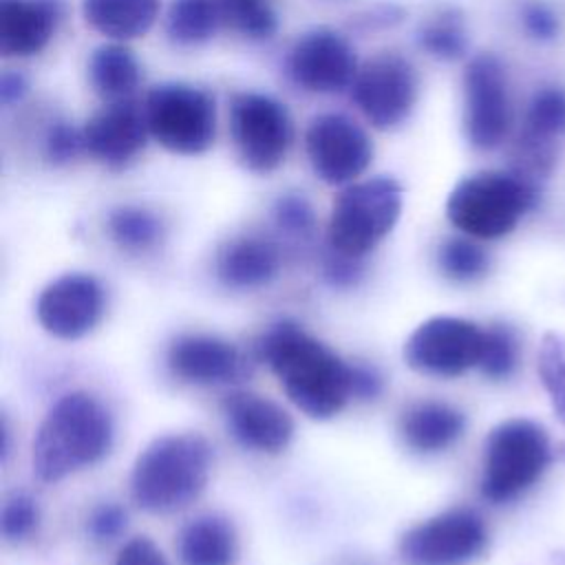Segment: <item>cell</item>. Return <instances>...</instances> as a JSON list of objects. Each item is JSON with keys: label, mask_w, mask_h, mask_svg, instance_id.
<instances>
[{"label": "cell", "mask_w": 565, "mask_h": 565, "mask_svg": "<svg viewBox=\"0 0 565 565\" xmlns=\"http://www.w3.org/2000/svg\"><path fill=\"white\" fill-rule=\"evenodd\" d=\"M258 355L311 419H329L351 399V366L296 322L271 324L258 340Z\"/></svg>", "instance_id": "1"}, {"label": "cell", "mask_w": 565, "mask_h": 565, "mask_svg": "<svg viewBox=\"0 0 565 565\" xmlns=\"http://www.w3.org/2000/svg\"><path fill=\"white\" fill-rule=\"evenodd\" d=\"M113 444L108 408L86 391L62 395L44 415L33 439V470L55 483L71 472L99 461Z\"/></svg>", "instance_id": "2"}, {"label": "cell", "mask_w": 565, "mask_h": 565, "mask_svg": "<svg viewBox=\"0 0 565 565\" xmlns=\"http://www.w3.org/2000/svg\"><path fill=\"white\" fill-rule=\"evenodd\" d=\"M212 446L199 433H170L152 439L135 459L130 492L139 508L168 514L188 508L207 486Z\"/></svg>", "instance_id": "3"}, {"label": "cell", "mask_w": 565, "mask_h": 565, "mask_svg": "<svg viewBox=\"0 0 565 565\" xmlns=\"http://www.w3.org/2000/svg\"><path fill=\"white\" fill-rule=\"evenodd\" d=\"M536 199V183L519 172L483 170L452 188L446 201V216L472 238H501L516 227Z\"/></svg>", "instance_id": "4"}, {"label": "cell", "mask_w": 565, "mask_h": 565, "mask_svg": "<svg viewBox=\"0 0 565 565\" xmlns=\"http://www.w3.org/2000/svg\"><path fill=\"white\" fill-rule=\"evenodd\" d=\"M550 463V439L541 424L512 417L497 424L483 446L481 494L505 503L532 488Z\"/></svg>", "instance_id": "5"}, {"label": "cell", "mask_w": 565, "mask_h": 565, "mask_svg": "<svg viewBox=\"0 0 565 565\" xmlns=\"http://www.w3.org/2000/svg\"><path fill=\"white\" fill-rule=\"evenodd\" d=\"M402 185L393 177H373L349 183L333 201L329 216V249L362 258L397 223Z\"/></svg>", "instance_id": "6"}, {"label": "cell", "mask_w": 565, "mask_h": 565, "mask_svg": "<svg viewBox=\"0 0 565 565\" xmlns=\"http://www.w3.org/2000/svg\"><path fill=\"white\" fill-rule=\"evenodd\" d=\"M148 130L166 150L174 154H201L216 135L214 97L183 82L154 86L143 104Z\"/></svg>", "instance_id": "7"}, {"label": "cell", "mask_w": 565, "mask_h": 565, "mask_svg": "<svg viewBox=\"0 0 565 565\" xmlns=\"http://www.w3.org/2000/svg\"><path fill=\"white\" fill-rule=\"evenodd\" d=\"M230 130L241 161L252 172L276 170L294 137L287 108L263 93H236L230 104Z\"/></svg>", "instance_id": "8"}, {"label": "cell", "mask_w": 565, "mask_h": 565, "mask_svg": "<svg viewBox=\"0 0 565 565\" xmlns=\"http://www.w3.org/2000/svg\"><path fill=\"white\" fill-rule=\"evenodd\" d=\"M488 543L483 519L468 508L439 512L399 539V556L408 565H466Z\"/></svg>", "instance_id": "9"}, {"label": "cell", "mask_w": 565, "mask_h": 565, "mask_svg": "<svg viewBox=\"0 0 565 565\" xmlns=\"http://www.w3.org/2000/svg\"><path fill=\"white\" fill-rule=\"evenodd\" d=\"M483 329L466 318L435 316L415 327L404 342V362L426 375L457 377L479 366Z\"/></svg>", "instance_id": "10"}, {"label": "cell", "mask_w": 565, "mask_h": 565, "mask_svg": "<svg viewBox=\"0 0 565 565\" xmlns=\"http://www.w3.org/2000/svg\"><path fill=\"white\" fill-rule=\"evenodd\" d=\"M512 108L505 68L499 57L481 53L463 73V128L472 148L492 150L510 130Z\"/></svg>", "instance_id": "11"}, {"label": "cell", "mask_w": 565, "mask_h": 565, "mask_svg": "<svg viewBox=\"0 0 565 565\" xmlns=\"http://www.w3.org/2000/svg\"><path fill=\"white\" fill-rule=\"evenodd\" d=\"M353 99L375 128H395L415 106L417 73L406 57L380 53L358 71Z\"/></svg>", "instance_id": "12"}, {"label": "cell", "mask_w": 565, "mask_h": 565, "mask_svg": "<svg viewBox=\"0 0 565 565\" xmlns=\"http://www.w3.org/2000/svg\"><path fill=\"white\" fill-rule=\"evenodd\" d=\"M305 146L313 172L329 185L353 183L373 159L369 135L340 113L313 117L305 135Z\"/></svg>", "instance_id": "13"}, {"label": "cell", "mask_w": 565, "mask_h": 565, "mask_svg": "<svg viewBox=\"0 0 565 565\" xmlns=\"http://www.w3.org/2000/svg\"><path fill=\"white\" fill-rule=\"evenodd\" d=\"M104 311V289L88 274H64L49 282L35 302L42 329L60 340H77L93 331Z\"/></svg>", "instance_id": "14"}, {"label": "cell", "mask_w": 565, "mask_h": 565, "mask_svg": "<svg viewBox=\"0 0 565 565\" xmlns=\"http://www.w3.org/2000/svg\"><path fill=\"white\" fill-rule=\"evenodd\" d=\"M291 79L311 93H338L353 84L358 62L351 44L333 29L318 26L307 31L291 46Z\"/></svg>", "instance_id": "15"}, {"label": "cell", "mask_w": 565, "mask_h": 565, "mask_svg": "<svg viewBox=\"0 0 565 565\" xmlns=\"http://www.w3.org/2000/svg\"><path fill=\"white\" fill-rule=\"evenodd\" d=\"M170 371L192 384H234L249 375L243 351L210 333L177 335L168 349Z\"/></svg>", "instance_id": "16"}, {"label": "cell", "mask_w": 565, "mask_h": 565, "mask_svg": "<svg viewBox=\"0 0 565 565\" xmlns=\"http://www.w3.org/2000/svg\"><path fill=\"white\" fill-rule=\"evenodd\" d=\"M84 150L99 163L117 170L132 161L150 135L146 110L132 99H119L95 113L84 130Z\"/></svg>", "instance_id": "17"}, {"label": "cell", "mask_w": 565, "mask_h": 565, "mask_svg": "<svg viewBox=\"0 0 565 565\" xmlns=\"http://www.w3.org/2000/svg\"><path fill=\"white\" fill-rule=\"evenodd\" d=\"M223 415L232 435L243 446L260 452H282L294 437V419L289 413L258 393H230L223 399Z\"/></svg>", "instance_id": "18"}, {"label": "cell", "mask_w": 565, "mask_h": 565, "mask_svg": "<svg viewBox=\"0 0 565 565\" xmlns=\"http://www.w3.org/2000/svg\"><path fill=\"white\" fill-rule=\"evenodd\" d=\"M57 0H0V51L7 57L40 53L53 35Z\"/></svg>", "instance_id": "19"}, {"label": "cell", "mask_w": 565, "mask_h": 565, "mask_svg": "<svg viewBox=\"0 0 565 565\" xmlns=\"http://www.w3.org/2000/svg\"><path fill=\"white\" fill-rule=\"evenodd\" d=\"M278 269V247L263 236L234 238L216 256V276L234 289L263 287L276 278Z\"/></svg>", "instance_id": "20"}, {"label": "cell", "mask_w": 565, "mask_h": 565, "mask_svg": "<svg viewBox=\"0 0 565 565\" xmlns=\"http://www.w3.org/2000/svg\"><path fill=\"white\" fill-rule=\"evenodd\" d=\"M463 413L446 402H419L399 419L404 444L417 452H439L452 446L463 435Z\"/></svg>", "instance_id": "21"}, {"label": "cell", "mask_w": 565, "mask_h": 565, "mask_svg": "<svg viewBox=\"0 0 565 565\" xmlns=\"http://www.w3.org/2000/svg\"><path fill=\"white\" fill-rule=\"evenodd\" d=\"M181 565H234L238 558V536L230 519L201 514L179 534Z\"/></svg>", "instance_id": "22"}, {"label": "cell", "mask_w": 565, "mask_h": 565, "mask_svg": "<svg viewBox=\"0 0 565 565\" xmlns=\"http://www.w3.org/2000/svg\"><path fill=\"white\" fill-rule=\"evenodd\" d=\"M159 0H84L86 22L113 40L143 35L157 20Z\"/></svg>", "instance_id": "23"}, {"label": "cell", "mask_w": 565, "mask_h": 565, "mask_svg": "<svg viewBox=\"0 0 565 565\" xmlns=\"http://www.w3.org/2000/svg\"><path fill=\"white\" fill-rule=\"evenodd\" d=\"M88 75L95 90L110 99H130L141 79V68L132 51L124 44L99 46L88 62Z\"/></svg>", "instance_id": "24"}, {"label": "cell", "mask_w": 565, "mask_h": 565, "mask_svg": "<svg viewBox=\"0 0 565 565\" xmlns=\"http://www.w3.org/2000/svg\"><path fill=\"white\" fill-rule=\"evenodd\" d=\"M223 20L218 0H174L168 13V35L179 44L210 40Z\"/></svg>", "instance_id": "25"}, {"label": "cell", "mask_w": 565, "mask_h": 565, "mask_svg": "<svg viewBox=\"0 0 565 565\" xmlns=\"http://www.w3.org/2000/svg\"><path fill=\"white\" fill-rule=\"evenodd\" d=\"M110 238L128 252H146L163 236L161 218L141 205H119L108 214Z\"/></svg>", "instance_id": "26"}, {"label": "cell", "mask_w": 565, "mask_h": 565, "mask_svg": "<svg viewBox=\"0 0 565 565\" xmlns=\"http://www.w3.org/2000/svg\"><path fill=\"white\" fill-rule=\"evenodd\" d=\"M419 46L437 60H457L468 49V35L461 18L452 11H441L419 29Z\"/></svg>", "instance_id": "27"}, {"label": "cell", "mask_w": 565, "mask_h": 565, "mask_svg": "<svg viewBox=\"0 0 565 565\" xmlns=\"http://www.w3.org/2000/svg\"><path fill=\"white\" fill-rule=\"evenodd\" d=\"M539 377L556 417L565 424V335L545 333L539 347Z\"/></svg>", "instance_id": "28"}, {"label": "cell", "mask_w": 565, "mask_h": 565, "mask_svg": "<svg viewBox=\"0 0 565 565\" xmlns=\"http://www.w3.org/2000/svg\"><path fill=\"white\" fill-rule=\"evenodd\" d=\"M439 269L450 280L468 282L488 271V254L470 238H448L439 247Z\"/></svg>", "instance_id": "29"}, {"label": "cell", "mask_w": 565, "mask_h": 565, "mask_svg": "<svg viewBox=\"0 0 565 565\" xmlns=\"http://www.w3.org/2000/svg\"><path fill=\"white\" fill-rule=\"evenodd\" d=\"M223 20L247 38H269L276 31V11L269 0H218Z\"/></svg>", "instance_id": "30"}, {"label": "cell", "mask_w": 565, "mask_h": 565, "mask_svg": "<svg viewBox=\"0 0 565 565\" xmlns=\"http://www.w3.org/2000/svg\"><path fill=\"white\" fill-rule=\"evenodd\" d=\"M519 358V344L514 338V331L505 324H492L490 329H483V349L479 369L483 375L492 380L508 377Z\"/></svg>", "instance_id": "31"}, {"label": "cell", "mask_w": 565, "mask_h": 565, "mask_svg": "<svg viewBox=\"0 0 565 565\" xmlns=\"http://www.w3.org/2000/svg\"><path fill=\"white\" fill-rule=\"evenodd\" d=\"M38 521H40V510L29 494L15 492L4 501L2 514H0V530L4 539L9 541L26 539L35 530Z\"/></svg>", "instance_id": "32"}, {"label": "cell", "mask_w": 565, "mask_h": 565, "mask_svg": "<svg viewBox=\"0 0 565 565\" xmlns=\"http://www.w3.org/2000/svg\"><path fill=\"white\" fill-rule=\"evenodd\" d=\"M274 218L280 232L291 236H307L313 230V210L300 194H285L276 201Z\"/></svg>", "instance_id": "33"}, {"label": "cell", "mask_w": 565, "mask_h": 565, "mask_svg": "<svg viewBox=\"0 0 565 565\" xmlns=\"http://www.w3.org/2000/svg\"><path fill=\"white\" fill-rule=\"evenodd\" d=\"M84 150V135L68 121H57L49 128L44 139V152L51 163H68Z\"/></svg>", "instance_id": "34"}, {"label": "cell", "mask_w": 565, "mask_h": 565, "mask_svg": "<svg viewBox=\"0 0 565 565\" xmlns=\"http://www.w3.org/2000/svg\"><path fill=\"white\" fill-rule=\"evenodd\" d=\"M521 22L525 31L536 40H552L558 33V18L554 11L541 2H530L521 11Z\"/></svg>", "instance_id": "35"}, {"label": "cell", "mask_w": 565, "mask_h": 565, "mask_svg": "<svg viewBox=\"0 0 565 565\" xmlns=\"http://www.w3.org/2000/svg\"><path fill=\"white\" fill-rule=\"evenodd\" d=\"M126 527V512L119 505H99L90 519H88V530L97 541H110L119 536Z\"/></svg>", "instance_id": "36"}, {"label": "cell", "mask_w": 565, "mask_h": 565, "mask_svg": "<svg viewBox=\"0 0 565 565\" xmlns=\"http://www.w3.org/2000/svg\"><path fill=\"white\" fill-rule=\"evenodd\" d=\"M115 565H168V561L148 536H137L119 550Z\"/></svg>", "instance_id": "37"}, {"label": "cell", "mask_w": 565, "mask_h": 565, "mask_svg": "<svg viewBox=\"0 0 565 565\" xmlns=\"http://www.w3.org/2000/svg\"><path fill=\"white\" fill-rule=\"evenodd\" d=\"M360 258H351L344 254H338L331 249V254L324 260V278L335 287H351L360 278Z\"/></svg>", "instance_id": "38"}, {"label": "cell", "mask_w": 565, "mask_h": 565, "mask_svg": "<svg viewBox=\"0 0 565 565\" xmlns=\"http://www.w3.org/2000/svg\"><path fill=\"white\" fill-rule=\"evenodd\" d=\"M382 391V377L375 369L355 364L351 366V397L373 399Z\"/></svg>", "instance_id": "39"}, {"label": "cell", "mask_w": 565, "mask_h": 565, "mask_svg": "<svg viewBox=\"0 0 565 565\" xmlns=\"http://www.w3.org/2000/svg\"><path fill=\"white\" fill-rule=\"evenodd\" d=\"M26 90H29V84L20 73L9 71V73L2 75V79H0V102L4 106H11V104L20 102L26 95Z\"/></svg>", "instance_id": "40"}, {"label": "cell", "mask_w": 565, "mask_h": 565, "mask_svg": "<svg viewBox=\"0 0 565 565\" xmlns=\"http://www.w3.org/2000/svg\"><path fill=\"white\" fill-rule=\"evenodd\" d=\"M558 455H561V459H563V461H565V444H563V446H561V448H558Z\"/></svg>", "instance_id": "41"}]
</instances>
